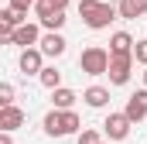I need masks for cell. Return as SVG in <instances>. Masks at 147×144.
<instances>
[{
	"mask_svg": "<svg viewBox=\"0 0 147 144\" xmlns=\"http://www.w3.org/2000/svg\"><path fill=\"white\" fill-rule=\"evenodd\" d=\"M65 21H69L65 14H48V17H41L38 24H41L45 31H62V28H65Z\"/></svg>",
	"mask_w": 147,
	"mask_h": 144,
	"instance_id": "ac0fdd59",
	"label": "cell"
},
{
	"mask_svg": "<svg viewBox=\"0 0 147 144\" xmlns=\"http://www.w3.org/2000/svg\"><path fill=\"white\" fill-rule=\"evenodd\" d=\"M38 48H41V55H48V58H62V55H65V48H69V41L58 35V31H48V35L41 38V45H38Z\"/></svg>",
	"mask_w": 147,
	"mask_h": 144,
	"instance_id": "30bf717a",
	"label": "cell"
},
{
	"mask_svg": "<svg viewBox=\"0 0 147 144\" xmlns=\"http://www.w3.org/2000/svg\"><path fill=\"white\" fill-rule=\"evenodd\" d=\"M116 10L123 21H137L147 14V0H116Z\"/></svg>",
	"mask_w": 147,
	"mask_h": 144,
	"instance_id": "8fae6325",
	"label": "cell"
},
{
	"mask_svg": "<svg viewBox=\"0 0 147 144\" xmlns=\"http://www.w3.org/2000/svg\"><path fill=\"white\" fill-rule=\"evenodd\" d=\"M75 144H103V141H99V134H96V130H82V134L75 137Z\"/></svg>",
	"mask_w": 147,
	"mask_h": 144,
	"instance_id": "44dd1931",
	"label": "cell"
},
{
	"mask_svg": "<svg viewBox=\"0 0 147 144\" xmlns=\"http://www.w3.org/2000/svg\"><path fill=\"white\" fill-rule=\"evenodd\" d=\"M75 100H79V96H75V89L62 86V89H55V93H51V110H72Z\"/></svg>",
	"mask_w": 147,
	"mask_h": 144,
	"instance_id": "9a60e30c",
	"label": "cell"
},
{
	"mask_svg": "<svg viewBox=\"0 0 147 144\" xmlns=\"http://www.w3.org/2000/svg\"><path fill=\"white\" fill-rule=\"evenodd\" d=\"M41 127H45V134H48V137L82 134V130H79V127H82V120H79V113H75V110H48V113H45V120H41Z\"/></svg>",
	"mask_w": 147,
	"mask_h": 144,
	"instance_id": "7a4b0ae2",
	"label": "cell"
},
{
	"mask_svg": "<svg viewBox=\"0 0 147 144\" xmlns=\"http://www.w3.org/2000/svg\"><path fill=\"white\" fill-rule=\"evenodd\" d=\"M82 100H86V107L103 110L106 103H110V89H103V86H89V89L82 93Z\"/></svg>",
	"mask_w": 147,
	"mask_h": 144,
	"instance_id": "4fadbf2b",
	"label": "cell"
},
{
	"mask_svg": "<svg viewBox=\"0 0 147 144\" xmlns=\"http://www.w3.org/2000/svg\"><path fill=\"white\" fill-rule=\"evenodd\" d=\"M134 38L127 35V31H116V35L110 38V55H134Z\"/></svg>",
	"mask_w": 147,
	"mask_h": 144,
	"instance_id": "7c38bea8",
	"label": "cell"
},
{
	"mask_svg": "<svg viewBox=\"0 0 147 144\" xmlns=\"http://www.w3.org/2000/svg\"><path fill=\"white\" fill-rule=\"evenodd\" d=\"M130 127H134V124H130V117H127V113H110V117L103 120V130H106L110 144H113V141H123V137L130 134Z\"/></svg>",
	"mask_w": 147,
	"mask_h": 144,
	"instance_id": "5b68a950",
	"label": "cell"
},
{
	"mask_svg": "<svg viewBox=\"0 0 147 144\" xmlns=\"http://www.w3.org/2000/svg\"><path fill=\"white\" fill-rule=\"evenodd\" d=\"M79 69L86 72V75H106V72H110V48H103V45H89V48H82V55H79Z\"/></svg>",
	"mask_w": 147,
	"mask_h": 144,
	"instance_id": "3957f363",
	"label": "cell"
},
{
	"mask_svg": "<svg viewBox=\"0 0 147 144\" xmlns=\"http://www.w3.org/2000/svg\"><path fill=\"white\" fill-rule=\"evenodd\" d=\"M123 113L130 117V124H140V120L147 117V89L130 93V96H127V107H123Z\"/></svg>",
	"mask_w": 147,
	"mask_h": 144,
	"instance_id": "ba28073f",
	"label": "cell"
},
{
	"mask_svg": "<svg viewBox=\"0 0 147 144\" xmlns=\"http://www.w3.org/2000/svg\"><path fill=\"white\" fill-rule=\"evenodd\" d=\"M21 24H28V14H21V10H14V7H3V10H0V28L17 31Z\"/></svg>",
	"mask_w": 147,
	"mask_h": 144,
	"instance_id": "2e32d148",
	"label": "cell"
},
{
	"mask_svg": "<svg viewBox=\"0 0 147 144\" xmlns=\"http://www.w3.org/2000/svg\"><path fill=\"white\" fill-rule=\"evenodd\" d=\"M38 82H41L45 89H51V93H55V89H62V72L55 69V65H45L41 75H38Z\"/></svg>",
	"mask_w": 147,
	"mask_h": 144,
	"instance_id": "e0dca14e",
	"label": "cell"
},
{
	"mask_svg": "<svg viewBox=\"0 0 147 144\" xmlns=\"http://www.w3.org/2000/svg\"><path fill=\"white\" fill-rule=\"evenodd\" d=\"M144 89H147V69H144Z\"/></svg>",
	"mask_w": 147,
	"mask_h": 144,
	"instance_id": "cb8c5ba5",
	"label": "cell"
},
{
	"mask_svg": "<svg viewBox=\"0 0 147 144\" xmlns=\"http://www.w3.org/2000/svg\"><path fill=\"white\" fill-rule=\"evenodd\" d=\"M134 58H137V62L147 69V38H140V41L134 45Z\"/></svg>",
	"mask_w": 147,
	"mask_h": 144,
	"instance_id": "ffe728a7",
	"label": "cell"
},
{
	"mask_svg": "<svg viewBox=\"0 0 147 144\" xmlns=\"http://www.w3.org/2000/svg\"><path fill=\"white\" fill-rule=\"evenodd\" d=\"M24 124H28V113L21 107H0V134H14Z\"/></svg>",
	"mask_w": 147,
	"mask_h": 144,
	"instance_id": "8992f818",
	"label": "cell"
},
{
	"mask_svg": "<svg viewBox=\"0 0 147 144\" xmlns=\"http://www.w3.org/2000/svg\"><path fill=\"white\" fill-rule=\"evenodd\" d=\"M134 55H110V86H127L130 75H134Z\"/></svg>",
	"mask_w": 147,
	"mask_h": 144,
	"instance_id": "277c9868",
	"label": "cell"
},
{
	"mask_svg": "<svg viewBox=\"0 0 147 144\" xmlns=\"http://www.w3.org/2000/svg\"><path fill=\"white\" fill-rule=\"evenodd\" d=\"M38 0H10L7 7H14V10H21V14H28V7H34Z\"/></svg>",
	"mask_w": 147,
	"mask_h": 144,
	"instance_id": "7402d4cb",
	"label": "cell"
},
{
	"mask_svg": "<svg viewBox=\"0 0 147 144\" xmlns=\"http://www.w3.org/2000/svg\"><path fill=\"white\" fill-rule=\"evenodd\" d=\"M0 107H14V86L0 82Z\"/></svg>",
	"mask_w": 147,
	"mask_h": 144,
	"instance_id": "d6986e66",
	"label": "cell"
},
{
	"mask_svg": "<svg viewBox=\"0 0 147 144\" xmlns=\"http://www.w3.org/2000/svg\"><path fill=\"white\" fill-rule=\"evenodd\" d=\"M0 144H14V137L10 134H0Z\"/></svg>",
	"mask_w": 147,
	"mask_h": 144,
	"instance_id": "603a6c76",
	"label": "cell"
},
{
	"mask_svg": "<svg viewBox=\"0 0 147 144\" xmlns=\"http://www.w3.org/2000/svg\"><path fill=\"white\" fill-rule=\"evenodd\" d=\"M79 17L86 28L103 31L120 17V10H116V3H103V0H79Z\"/></svg>",
	"mask_w": 147,
	"mask_h": 144,
	"instance_id": "6da1fadb",
	"label": "cell"
},
{
	"mask_svg": "<svg viewBox=\"0 0 147 144\" xmlns=\"http://www.w3.org/2000/svg\"><path fill=\"white\" fill-rule=\"evenodd\" d=\"M69 3H72V0H38V3H34V14H38V21L48 17V14H65Z\"/></svg>",
	"mask_w": 147,
	"mask_h": 144,
	"instance_id": "5bb4252c",
	"label": "cell"
},
{
	"mask_svg": "<svg viewBox=\"0 0 147 144\" xmlns=\"http://www.w3.org/2000/svg\"><path fill=\"white\" fill-rule=\"evenodd\" d=\"M17 65H21L24 75H41V69H45V55H41V48H28V52H21Z\"/></svg>",
	"mask_w": 147,
	"mask_h": 144,
	"instance_id": "9c48e42d",
	"label": "cell"
},
{
	"mask_svg": "<svg viewBox=\"0 0 147 144\" xmlns=\"http://www.w3.org/2000/svg\"><path fill=\"white\" fill-rule=\"evenodd\" d=\"M10 45H21L24 52H28V48H38V45H41V24H31V21L21 24V28L14 31V41H10Z\"/></svg>",
	"mask_w": 147,
	"mask_h": 144,
	"instance_id": "52a82bcc",
	"label": "cell"
}]
</instances>
